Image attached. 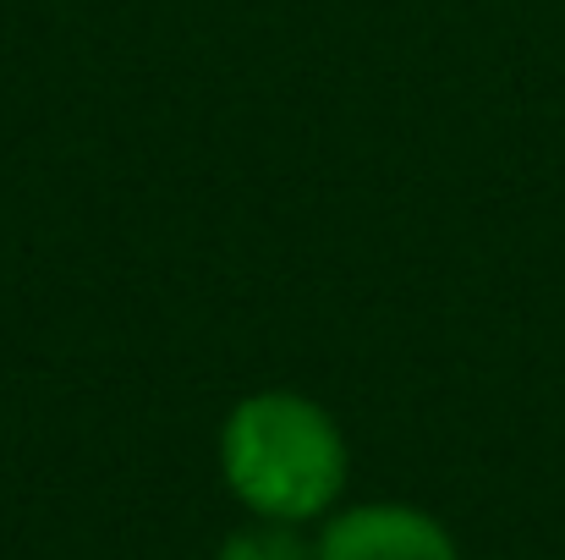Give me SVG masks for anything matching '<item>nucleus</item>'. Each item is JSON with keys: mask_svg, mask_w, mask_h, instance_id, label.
Returning a JSON list of instances; mask_svg holds the SVG:
<instances>
[{"mask_svg": "<svg viewBox=\"0 0 565 560\" xmlns=\"http://www.w3.org/2000/svg\"><path fill=\"white\" fill-rule=\"evenodd\" d=\"M319 560H461L456 539L417 506H352L319 533Z\"/></svg>", "mask_w": 565, "mask_h": 560, "instance_id": "2", "label": "nucleus"}, {"mask_svg": "<svg viewBox=\"0 0 565 560\" xmlns=\"http://www.w3.org/2000/svg\"><path fill=\"white\" fill-rule=\"evenodd\" d=\"M220 560H319V545L302 533V522L253 517L220 545Z\"/></svg>", "mask_w": 565, "mask_h": 560, "instance_id": "3", "label": "nucleus"}, {"mask_svg": "<svg viewBox=\"0 0 565 560\" xmlns=\"http://www.w3.org/2000/svg\"><path fill=\"white\" fill-rule=\"evenodd\" d=\"M220 467L253 517L313 522L341 500L352 456L341 423L319 401L297 390H258L225 418Z\"/></svg>", "mask_w": 565, "mask_h": 560, "instance_id": "1", "label": "nucleus"}]
</instances>
